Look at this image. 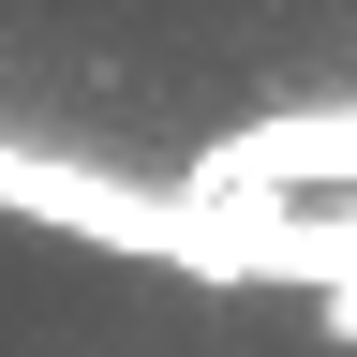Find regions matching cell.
<instances>
[{
  "label": "cell",
  "mask_w": 357,
  "mask_h": 357,
  "mask_svg": "<svg viewBox=\"0 0 357 357\" xmlns=\"http://www.w3.org/2000/svg\"><path fill=\"white\" fill-rule=\"evenodd\" d=\"M298 194H357V105L342 119H253V134H223L178 208H298Z\"/></svg>",
  "instance_id": "6da1fadb"
}]
</instances>
